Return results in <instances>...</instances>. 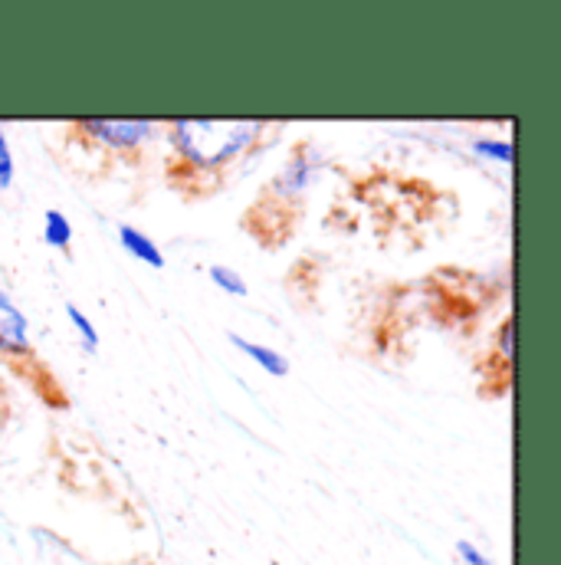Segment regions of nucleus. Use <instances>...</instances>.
Listing matches in <instances>:
<instances>
[{
  "label": "nucleus",
  "mask_w": 561,
  "mask_h": 565,
  "mask_svg": "<svg viewBox=\"0 0 561 565\" xmlns=\"http://www.w3.org/2000/svg\"><path fill=\"white\" fill-rule=\"evenodd\" d=\"M456 559L463 565H493V559L476 543H470V540H460L456 543Z\"/></svg>",
  "instance_id": "obj_13"
},
{
  "label": "nucleus",
  "mask_w": 561,
  "mask_h": 565,
  "mask_svg": "<svg viewBox=\"0 0 561 565\" xmlns=\"http://www.w3.org/2000/svg\"><path fill=\"white\" fill-rule=\"evenodd\" d=\"M63 312H66L69 326L76 329V335H79L83 349H86V352H99V329L93 326V319H89L76 302H66V306H63Z\"/></svg>",
  "instance_id": "obj_9"
},
{
  "label": "nucleus",
  "mask_w": 561,
  "mask_h": 565,
  "mask_svg": "<svg viewBox=\"0 0 561 565\" xmlns=\"http://www.w3.org/2000/svg\"><path fill=\"white\" fill-rule=\"evenodd\" d=\"M322 161H325V154L319 151L315 141L305 139L292 145L280 171L263 184L257 201L244 211L240 224L250 237H257L260 247L277 250L295 234Z\"/></svg>",
  "instance_id": "obj_2"
},
{
  "label": "nucleus",
  "mask_w": 561,
  "mask_h": 565,
  "mask_svg": "<svg viewBox=\"0 0 561 565\" xmlns=\"http://www.w3.org/2000/svg\"><path fill=\"white\" fill-rule=\"evenodd\" d=\"M0 362L7 365L10 375H17L46 408L66 412L69 408V392L56 379V372L40 359L33 339H30V322L23 309L10 299V292L0 286Z\"/></svg>",
  "instance_id": "obj_3"
},
{
  "label": "nucleus",
  "mask_w": 561,
  "mask_h": 565,
  "mask_svg": "<svg viewBox=\"0 0 561 565\" xmlns=\"http://www.w3.org/2000/svg\"><path fill=\"white\" fill-rule=\"evenodd\" d=\"M119 244L132 260H139L141 267L164 270V250L158 247V241L151 234H144L136 224H119Z\"/></svg>",
  "instance_id": "obj_6"
},
{
  "label": "nucleus",
  "mask_w": 561,
  "mask_h": 565,
  "mask_svg": "<svg viewBox=\"0 0 561 565\" xmlns=\"http://www.w3.org/2000/svg\"><path fill=\"white\" fill-rule=\"evenodd\" d=\"M13 174H17V164H13L10 139H7V132L0 129V194L13 184Z\"/></svg>",
  "instance_id": "obj_12"
},
{
  "label": "nucleus",
  "mask_w": 561,
  "mask_h": 565,
  "mask_svg": "<svg viewBox=\"0 0 561 565\" xmlns=\"http://www.w3.org/2000/svg\"><path fill=\"white\" fill-rule=\"evenodd\" d=\"M230 342L237 345V352H244L250 362H257L263 372H270V375H277V379H285L289 375V359L277 352L273 345H260V342H250V339H244L240 332H230Z\"/></svg>",
  "instance_id": "obj_7"
},
{
  "label": "nucleus",
  "mask_w": 561,
  "mask_h": 565,
  "mask_svg": "<svg viewBox=\"0 0 561 565\" xmlns=\"http://www.w3.org/2000/svg\"><path fill=\"white\" fill-rule=\"evenodd\" d=\"M10 415H13V405H10V392H7V382L0 375V430L10 424Z\"/></svg>",
  "instance_id": "obj_14"
},
{
  "label": "nucleus",
  "mask_w": 561,
  "mask_h": 565,
  "mask_svg": "<svg viewBox=\"0 0 561 565\" xmlns=\"http://www.w3.org/2000/svg\"><path fill=\"white\" fill-rule=\"evenodd\" d=\"M207 277L211 282L220 289V292H227V296H234V299H244L247 292H250V286L247 280L234 270V267H224V264H214V267H207Z\"/></svg>",
  "instance_id": "obj_10"
},
{
  "label": "nucleus",
  "mask_w": 561,
  "mask_h": 565,
  "mask_svg": "<svg viewBox=\"0 0 561 565\" xmlns=\"http://www.w3.org/2000/svg\"><path fill=\"white\" fill-rule=\"evenodd\" d=\"M473 154L486 158V161H496V164H513V141L503 139H473Z\"/></svg>",
  "instance_id": "obj_11"
},
{
  "label": "nucleus",
  "mask_w": 561,
  "mask_h": 565,
  "mask_svg": "<svg viewBox=\"0 0 561 565\" xmlns=\"http://www.w3.org/2000/svg\"><path fill=\"white\" fill-rule=\"evenodd\" d=\"M282 129V122H161L171 148L164 178L181 198L204 201L217 194L247 158H257L280 139Z\"/></svg>",
  "instance_id": "obj_1"
},
{
  "label": "nucleus",
  "mask_w": 561,
  "mask_h": 565,
  "mask_svg": "<svg viewBox=\"0 0 561 565\" xmlns=\"http://www.w3.org/2000/svg\"><path fill=\"white\" fill-rule=\"evenodd\" d=\"M66 141L83 145L86 151H106L109 158H122L129 164L144 161L148 145L158 139L161 126L148 119H79L66 122Z\"/></svg>",
  "instance_id": "obj_4"
},
{
  "label": "nucleus",
  "mask_w": 561,
  "mask_h": 565,
  "mask_svg": "<svg viewBox=\"0 0 561 565\" xmlns=\"http://www.w3.org/2000/svg\"><path fill=\"white\" fill-rule=\"evenodd\" d=\"M513 352H516V319L513 312L496 326L493 342L486 352L476 359V375H479V395L486 402H499L513 392Z\"/></svg>",
  "instance_id": "obj_5"
},
{
  "label": "nucleus",
  "mask_w": 561,
  "mask_h": 565,
  "mask_svg": "<svg viewBox=\"0 0 561 565\" xmlns=\"http://www.w3.org/2000/svg\"><path fill=\"white\" fill-rule=\"evenodd\" d=\"M43 241H46L53 250H60V254H69V250H73V224H69V217H66L63 211L50 207V211L43 214Z\"/></svg>",
  "instance_id": "obj_8"
}]
</instances>
